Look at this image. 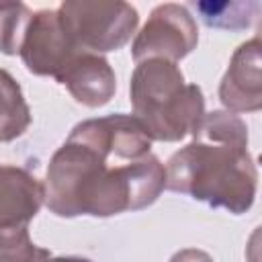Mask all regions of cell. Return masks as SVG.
I'll return each mask as SVG.
<instances>
[{
    "label": "cell",
    "instance_id": "obj_1",
    "mask_svg": "<svg viewBox=\"0 0 262 262\" xmlns=\"http://www.w3.org/2000/svg\"><path fill=\"white\" fill-rule=\"evenodd\" d=\"M149 147L143 125L123 113L76 125L47 168L49 211L108 217L151 205L166 188V168Z\"/></svg>",
    "mask_w": 262,
    "mask_h": 262
},
{
    "label": "cell",
    "instance_id": "obj_2",
    "mask_svg": "<svg viewBox=\"0 0 262 262\" xmlns=\"http://www.w3.org/2000/svg\"><path fill=\"white\" fill-rule=\"evenodd\" d=\"M192 135L194 139L168 160L166 188L235 215L248 211L258 174L242 119L215 111L201 119Z\"/></svg>",
    "mask_w": 262,
    "mask_h": 262
},
{
    "label": "cell",
    "instance_id": "obj_3",
    "mask_svg": "<svg viewBox=\"0 0 262 262\" xmlns=\"http://www.w3.org/2000/svg\"><path fill=\"white\" fill-rule=\"evenodd\" d=\"M129 90L135 119L149 139L178 141L192 133L205 117L201 88L186 84L174 61L162 57L139 61Z\"/></svg>",
    "mask_w": 262,
    "mask_h": 262
},
{
    "label": "cell",
    "instance_id": "obj_4",
    "mask_svg": "<svg viewBox=\"0 0 262 262\" xmlns=\"http://www.w3.org/2000/svg\"><path fill=\"white\" fill-rule=\"evenodd\" d=\"M57 18L70 43L88 53L123 47L137 27V12L125 2H66Z\"/></svg>",
    "mask_w": 262,
    "mask_h": 262
},
{
    "label": "cell",
    "instance_id": "obj_5",
    "mask_svg": "<svg viewBox=\"0 0 262 262\" xmlns=\"http://www.w3.org/2000/svg\"><path fill=\"white\" fill-rule=\"evenodd\" d=\"M196 45V27L186 8L176 4L160 6L133 43V59L139 63L149 57L174 61L184 57Z\"/></svg>",
    "mask_w": 262,
    "mask_h": 262
},
{
    "label": "cell",
    "instance_id": "obj_6",
    "mask_svg": "<svg viewBox=\"0 0 262 262\" xmlns=\"http://www.w3.org/2000/svg\"><path fill=\"white\" fill-rule=\"evenodd\" d=\"M18 53L29 72L57 78L80 51L66 37L57 12L41 10L31 16Z\"/></svg>",
    "mask_w": 262,
    "mask_h": 262
},
{
    "label": "cell",
    "instance_id": "obj_7",
    "mask_svg": "<svg viewBox=\"0 0 262 262\" xmlns=\"http://www.w3.org/2000/svg\"><path fill=\"white\" fill-rule=\"evenodd\" d=\"M45 201V188L27 170L0 166V231L29 227Z\"/></svg>",
    "mask_w": 262,
    "mask_h": 262
},
{
    "label": "cell",
    "instance_id": "obj_8",
    "mask_svg": "<svg viewBox=\"0 0 262 262\" xmlns=\"http://www.w3.org/2000/svg\"><path fill=\"white\" fill-rule=\"evenodd\" d=\"M63 84L72 96L86 106H102L111 100L117 88V80L108 61L98 53L80 51L55 78Z\"/></svg>",
    "mask_w": 262,
    "mask_h": 262
},
{
    "label": "cell",
    "instance_id": "obj_9",
    "mask_svg": "<svg viewBox=\"0 0 262 262\" xmlns=\"http://www.w3.org/2000/svg\"><path fill=\"white\" fill-rule=\"evenodd\" d=\"M221 102L235 111H258L260 108V51H258V39H252L250 43H244L225 76L219 88Z\"/></svg>",
    "mask_w": 262,
    "mask_h": 262
},
{
    "label": "cell",
    "instance_id": "obj_10",
    "mask_svg": "<svg viewBox=\"0 0 262 262\" xmlns=\"http://www.w3.org/2000/svg\"><path fill=\"white\" fill-rule=\"evenodd\" d=\"M31 125V111L16 80L0 70V141H12Z\"/></svg>",
    "mask_w": 262,
    "mask_h": 262
},
{
    "label": "cell",
    "instance_id": "obj_11",
    "mask_svg": "<svg viewBox=\"0 0 262 262\" xmlns=\"http://www.w3.org/2000/svg\"><path fill=\"white\" fill-rule=\"evenodd\" d=\"M194 6L203 23L217 29H246L260 8L258 2H199Z\"/></svg>",
    "mask_w": 262,
    "mask_h": 262
},
{
    "label": "cell",
    "instance_id": "obj_12",
    "mask_svg": "<svg viewBox=\"0 0 262 262\" xmlns=\"http://www.w3.org/2000/svg\"><path fill=\"white\" fill-rule=\"evenodd\" d=\"M49 258V250L31 242L29 227L0 231V262H47Z\"/></svg>",
    "mask_w": 262,
    "mask_h": 262
},
{
    "label": "cell",
    "instance_id": "obj_13",
    "mask_svg": "<svg viewBox=\"0 0 262 262\" xmlns=\"http://www.w3.org/2000/svg\"><path fill=\"white\" fill-rule=\"evenodd\" d=\"M170 262H213V260L209 254H205L201 250H182V252L174 254Z\"/></svg>",
    "mask_w": 262,
    "mask_h": 262
}]
</instances>
